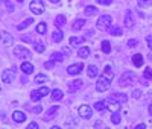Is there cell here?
<instances>
[{"label":"cell","instance_id":"obj_1","mask_svg":"<svg viewBox=\"0 0 152 129\" xmlns=\"http://www.w3.org/2000/svg\"><path fill=\"white\" fill-rule=\"evenodd\" d=\"M114 77V73H113V67L110 66H105L104 69V73L97 77V84H96V90L99 93H105L107 90L110 88V84Z\"/></svg>","mask_w":152,"mask_h":129},{"label":"cell","instance_id":"obj_2","mask_svg":"<svg viewBox=\"0 0 152 129\" xmlns=\"http://www.w3.org/2000/svg\"><path fill=\"white\" fill-rule=\"evenodd\" d=\"M111 23H113V18H111V15H100L99 18H97V21H96V28L99 29V31H108L110 29V26H111Z\"/></svg>","mask_w":152,"mask_h":129},{"label":"cell","instance_id":"obj_3","mask_svg":"<svg viewBox=\"0 0 152 129\" xmlns=\"http://www.w3.org/2000/svg\"><path fill=\"white\" fill-rule=\"evenodd\" d=\"M29 9H31L32 14L41 15L43 12H44V3H43V0H32V2L29 3Z\"/></svg>","mask_w":152,"mask_h":129},{"label":"cell","instance_id":"obj_4","mask_svg":"<svg viewBox=\"0 0 152 129\" xmlns=\"http://www.w3.org/2000/svg\"><path fill=\"white\" fill-rule=\"evenodd\" d=\"M135 79V76L132 71H125L122 76H120V79H119V85L120 87H129Z\"/></svg>","mask_w":152,"mask_h":129},{"label":"cell","instance_id":"obj_5","mask_svg":"<svg viewBox=\"0 0 152 129\" xmlns=\"http://www.w3.org/2000/svg\"><path fill=\"white\" fill-rule=\"evenodd\" d=\"M14 55L17 56V58H20V59H29L31 58V52L26 49V47H23V46H17L15 49H14Z\"/></svg>","mask_w":152,"mask_h":129},{"label":"cell","instance_id":"obj_6","mask_svg":"<svg viewBox=\"0 0 152 129\" xmlns=\"http://www.w3.org/2000/svg\"><path fill=\"white\" fill-rule=\"evenodd\" d=\"M49 94V88L47 87H41V88H38V90H34V91L31 93V99L34 102H38L43 96H47Z\"/></svg>","mask_w":152,"mask_h":129},{"label":"cell","instance_id":"obj_7","mask_svg":"<svg viewBox=\"0 0 152 129\" xmlns=\"http://www.w3.org/2000/svg\"><path fill=\"white\" fill-rule=\"evenodd\" d=\"M125 26H126V28H128V29H132L134 28V24H135V20H134V14H132V11H126L125 12Z\"/></svg>","mask_w":152,"mask_h":129},{"label":"cell","instance_id":"obj_8","mask_svg":"<svg viewBox=\"0 0 152 129\" xmlns=\"http://www.w3.org/2000/svg\"><path fill=\"white\" fill-rule=\"evenodd\" d=\"M82 69H84V64L82 62H76V64H72V66L67 67V73L75 76V74H79L82 71Z\"/></svg>","mask_w":152,"mask_h":129},{"label":"cell","instance_id":"obj_9","mask_svg":"<svg viewBox=\"0 0 152 129\" xmlns=\"http://www.w3.org/2000/svg\"><path fill=\"white\" fill-rule=\"evenodd\" d=\"M105 103H107V108H108L111 112H119V109H120V102H117L116 99H107Z\"/></svg>","mask_w":152,"mask_h":129},{"label":"cell","instance_id":"obj_10","mask_svg":"<svg viewBox=\"0 0 152 129\" xmlns=\"http://www.w3.org/2000/svg\"><path fill=\"white\" fill-rule=\"evenodd\" d=\"M78 111H79V115L82 119H91V115H93V109L88 105H81Z\"/></svg>","mask_w":152,"mask_h":129},{"label":"cell","instance_id":"obj_11","mask_svg":"<svg viewBox=\"0 0 152 129\" xmlns=\"http://www.w3.org/2000/svg\"><path fill=\"white\" fill-rule=\"evenodd\" d=\"M12 79H14V71H12V69H6L3 73H2V81L5 84H11Z\"/></svg>","mask_w":152,"mask_h":129},{"label":"cell","instance_id":"obj_12","mask_svg":"<svg viewBox=\"0 0 152 129\" xmlns=\"http://www.w3.org/2000/svg\"><path fill=\"white\" fill-rule=\"evenodd\" d=\"M81 88H82V81L81 79H76V81H73V82L69 84V91L70 93H76Z\"/></svg>","mask_w":152,"mask_h":129},{"label":"cell","instance_id":"obj_13","mask_svg":"<svg viewBox=\"0 0 152 129\" xmlns=\"http://www.w3.org/2000/svg\"><path fill=\"white\" fill-rule=\"evenodd\" d=\"M0 35H2V36H0V38H2V44L3 46H11L12 44V41H14V38H12V35L11 34H8V32H2V34H0Z\"/></svg>","mask_w":152,"mask_h":129},{"label":"cell","instance_id":"obj_14","mask_svg":"<svg viewBox=\"0 0 152 129\" xmlns=\"http://www.w3.org/2000/svg\"><path fill=\"white\" fill-rule=\"evenodd\" d=\"M108 32H110V35H113V36H122V34H123L122 28H120V26H117V24H111L110 29H108Z\"/></svg>","mask_w":152,"mask_h":129},{"label":"cell","instance_id":"obj_15","mask_svg":"<svg viewBox=\"0 0 152 129\" xmlns=\"http://www.w3.org/2000/svg\"><path fill=\"white\" fill-rule=\"evenodd\" d=\"M12 120L17 122V123H21V122L26 120V114L21 112V111H14L12 112Z\"/></svg>","mask_w":152,"mask_h":129},{"label":"cell","instance_id":"obj_16","mask_svg":"<svg viewBox=\"0 0 152 129\" xmlns=\"http://www.w3.org/2000/svg\"><path fill=\"white\" fill-rule=\"evenodd\" d=\"M20 69H21V71H23L24 74H29V73L34 71V66H32L29 61H23V64L20 66Z\"/></svg>","mask_w":152,"mask_h":129},{"label":"cell","instance_id":"obj_17","mask_svg":"<svg viewBox=\"0 0 152 129\" xmlns=\"http://www.w3.org/2000/svg\"><path fill=\"white\" fill-rule=\"evenodd\" d=\"M58 111H59V106H52V108H49V111L44 114V120H49V119H52V117H55V115L58 114Z\"/></svg>","mask_w":152,"mask_h":129},{"label":"cell","instance_id":"obj_18","mask_svg":"<svg viewBox=\"0 0 152 129\" xmlns=\"http://www.w3.org/2000/svg\"><path fill=\"white\" fill-rule=\"evenodd\" d=\"M52 40H53L55 43H61L62 40H64V34H62V31H59V29L53 31V34H52Z\"/></svg>","mask_w":152,"mask_h":129},{"label":"cell","instance_id":"obj_19","mask_svg":"<svg viewBox=\"0 0 152 129\" xmlns=\"http://www.w3.org/2000/svg\"><path fill=\"white\" fill-rule=\"evenodd\" d=\"M62 97H64V93H62V90H59V88H55L53 91H52V100H55V102H59Z\"/></svg>","mask_w":152,"mask_h":129},{"label":"cell","instance_id":"obj_20","mask_svg":"<svg viewBox=\"0 0 152 129\" xmlns=\"http://www.w3.org/2000/svg\"><path fill=\"white\" fill-rule=\"evenodd\" d=\"M78 55H79V58H88V56H90V47H88V46H82L78 50Z\"/></svg>","mask_w":152,"mask_h":129},{"label":"cell","instance_id":"obj_21","mask_svg":"<svg viewBox=\"0 0 152 129\" xmlns=\"http://www.w3.org/2000/svg\"><path fill=\"white\" fill-rule=\"evenodd\" d=\"M49 59H50V61H53V62H62V61H64V55H62L61 52H55V53L50 55Z\"/></svg>","mask_w":152,"mask_h":129},{"label":"cell","instance_id":"obj_22","mask_svg":"<svg viewBox=\"0 0 152 129\" xmlns=\"http://www.w3.org/2000/svg\"><path fill=\"white\" fill-rule=\"evenodd\" d=\"M84 40H85L84 36H70V44H72L73 47L81 46V44L84 43Z\"/></svg>","mask_w":152,"mask_h":129},{"label":"cell","instance_id":"obj_23","mask_svg":"<svg viewBox=\"0 0 152 129\" xmlns=\"http://www.w3.org/2000/svg\"><path fill=\"white\" fill-rule=\"evenodd\" d=\"M47 81H49V76H47V74H44V73L37 74V77H35V84H37V85L44 84V82H47Z\"/></svg>","mask_w":152,"mask_h":129},{"label":"cell","instance_id":"obj_24","mask_svg":"<svg viewBox=\"0 0 152 129\" xmlns=\"http://www.w3.org/2000/svg\"><path fill=\"white\" fill-rule=\"evenodd\" d=\"M132 64H134L135 67H142V66H143V56H142L140 53L134 55V56H132Z\"/></svg>","mask_w":152,"mask_h":129},{"label":"cell","instance_id":"obj_25","mask_svg":"<svg viewBox=\"0 0 152 129\" xmlns=\"http://www.w3.org/2000/svg\"><path fill=\"white\" fill-rule=\"evenodd\" d=\"M84 24H85V20H84V18L75 20V23H73V31H75V32H76V31H81V29L84 28Z\"/></svg>","mask_w":152,"mask_h":129},{"label":"cell","instance_id":"obj_26","mask_svg":"<svg viewBox=\"0 0 152 129\" xmlns=\"http://www.w3.org/2000/svg\"><path fill=\"white\" fill-rule=\"evenodd\" d=\"M97 73H99V70L96 66H88V69H87L88 77H97Z\"/></svg>","mask_w":152,"mask_h":129},{"label":"cell","instance_id":"obj_27","mask_svg":"<svg viewBox=\"0 0 152 129\" xmlns=\"http://www.w3.org/2000/svg\"><path fill=\"white\" fill-rule=\"evenodd\" d=\"M32 23H34V20H32V18H26V20H24L23 23H20V24L17 26V29H18V31H23V29L29 28V26H31Z\"/></svg>","mask_w":152,"mask_h":129},{"label":"cell","instance_id":"obj_28","mask_svg":"<svg viewBox=\"0 0 152 129\" xmlns=\"http://www.w3.org/2000/svg\"><path fill=\"white\" fill-rule=\"evenodd\" d=\"M94 109L99 111V112H102L104 109H107V103H105V100H99V102H96V103H94Z\"/></svg>","mask_w":152,"mask_h":129},{"label":"cell","instance_id":"obj_29","mask_svg":"<svg viewBox=\"0 0 152 129\" xmlns=\"http://www.w3.org/2000/svg\"><path fill=\"white\" fill-rule=\"evenodd\" d=\"M64 24H66V17L64 15H58L55 18V26H56V28H62Z\"/></svg>","mask_w":152,"mask_h":129},{"label":"cell","instance_id":"obj_30","mask_svg":"<svg viewBox=\"0 0 152 129\" xmlns=\"http://www.w3.org/2000/svg\"><path fill=\"white\" fill-rule=\"evenodd\" d=\"M46 31H47V24H46L44 21H41V23L37 24V32H38V34L43 35V34H46Z\"/></svg>","mask_w":152,"mask_h":129},{"label":"cell","instance_id":"obj_31","mask_svg":"<svg viewBox=\"0 0 152 129\" xmlns=\"http://www.w3.org/2000/svg\"><path fill=\"white\" fill-rule=\"evenodd\" d=\"M100 47H102V52H104V53H110V52H111V44H110V41H107V40L102 41Z\"/></svg>","mask_w":152,"mask_h":129},{"label":"cell","instance_id":"obj_32","mask_svg":"<svg viewBox=\"0 0 152 129\" xmlns=\"http://www.w3.org/2000/svg\"><path fill=\"white\" fill-rule=\"evenodd\" d=\"M34 46H35V50L38 52V53H43L44 49H46L44 43H41V41H37V43H34Z\"/></svg>","mask_w":152,"mask_h":129},{"label":"cell","instance_id":"obj_33","mask_svg":"<svg viewBox=\"0 0 152 129\" xmlns=\"http://www.w3.org/2000/svg\"><path fill=\"white\" fill-rule=\"evenodd\" d=\"M120 120H122L120 114H119V112H113V115H111V122H113L114 125H119V123H120Z\"/></svg>","mask_w":152,"mask_h":129},{"label":"cell","instance_id":"obj_34","mask_svg":"<svg viewBox=\"0 0 152 129\" xmlns=\"http://www.w3.org/2000/svg\"><path fill=\"white\" fill-rule=\"evenodd\" d=\"M97 12V8H94V6H85V14L87 15H94Z\"/></svg>","mask_w":152,"mask_h":129},{"label":"cell","instance_id":"obj_35","mask_svg":"<svg viewBox=\"0 0 152 129\" xmlns=\"http://www.w3.org/2000/svg\"><path fill=\"white\" fill-rule=\"evenodd\" d=\"M151 3H152V0H138V6L140 8H148L151 6Z\"/></svg>","mask_w":152,"mask_h":129},{"label":"cell","instance_id":"obj_36","mask_svg":"<svg viewBox=\"0 0 152 129\" xmlns=\"http://www.w3.org/2000/svg\"><path fill=\"white\" fill-rule=\"evenodd\" d=\"M143 76L146 77L148 81H149V79H152V69H151V67H146V70H145Z\"/></svg>","mask_w":152,"mask_h":129},{"label":"cell","instance_id":"obj_37","mask_svg":"<svg viewBox=\"0 0 152 129\" xmlns=\"http://www.w3.org/2000/svg\"><path fill=\"white\" fill-rule=\"evenodd\" d=\"M113 97H117L120 102H126V100H128V96H126V94H117V93H116Z\"/></svg>","mask_w":152,"mask_h":129},{"label":"cell","instance_id":"obj_38","mask_svg":"<svg viewBox=\"0 0 152 129\" xmlns=\"http://www.w3.org/2000/svg\"><path fill=\"white\" fill-rule=\"evenodd\" d=\"M132 97L134 99H140L142 97V91H140V90H134V91H132Z\"/></svg>","mask_w":152,"mask_h":129},{"label":"cell","instance_id":"obj_39","mask_svg":"<svg viewBox=\"0 0 152 129\" xmlns=\"http://www.w3.org/2000/svg\"><path fill=\"white\" fill-rule=\"evenodd\" d=\"M96 2H97L99 5H104V6H108V5H111V2H113V0H96Z\"/></svg>","mask_w":152,"mask_h":129},{"label":"cell","instance_id":"obj_40","mask_svg":"<svg viewBox=\"0 0 152 129\" xmlns=\"http://www.w3.org/2000/svg\"><path fill=\"white\" fill-rule=\"evenodd\" d=\"M26 129H40V126H38V123L37 122H32V123H29L28 125V128Z\"/></svg>","mask_w":152,"mask_h":129},{"label":"cell","instance_id":"obj_41","mask_svg":"<svg viewBox=\"0 0 152 129\" xmlns=\"http://www.w3.org/2000/svg\"><path fill=\"white\" fill-rule=\"evenodd\" d=\"M53 64H55V62H53V61H50V59H49V61H47V62H44V67H46V69H49V70H50V69H53Z\"/></svg>","mask_w":152,"mask_h":129},{"label":"cell","instance_id":"obj_42","mask_svg":"<svg viewBox=\"0 0 152 129\" xmlns=\"http://www.w3.org/2000/svg\"><path fill=\"white\" fill-rule=\"evenodd\" d=\"M146 43H148V47L152 50V35H148L146 36Z\"/></svg>","mask_w":152,"mask_h":129},{"label":"cell","instance_id":"obj_43","mask_svg":"<svg viewBox=\"0 0 152 129\" xmlns=\"http://www.w3.org/2000/svg\"><path fill=\"white\" fill-rule=\"evenodd\" d=\"M21 41H24V43H32V38H31L29 35H23V36H21Z\"/></svg>","mask_w":152,"mask_h":129},{"label":"cell","instance_id":"obj_44","mask_svg":"<svg viewBox=\"0 0 152 129\" xmlns=\"http://www.w3.org/2000/svg\"><path fill=\"white\" fill-rule=\"evenodd\" d=\"M41 111H43V106H41V105H37V106L32 109V112H35V114H40Z\"/></svg>","mask_w":152,"mask_h":129},{"label":"cell","instance_id":"obj_45","mask_svg":"<svg viewBox=\"0 0 152 129\" xmlns=\"http://www.w3.org/2000/svg\"><path fill=\"white\" fill-rule=\"evenodd\" d=\"M128 46H129V47H134V46H137V40H134V38L128 40Z\"/></svg>","mask_w":152,"mask_h":129},{"label":"cell","instance_id":"obj_46","mask_svg":"<svg viewBox=\"0 0 152 129\" xmlns=\"http://www.w3.org/2000/svg\"><path fill=\"white\" fill-rule=\"evenodd\" d=\"M134 129H146V123H140V125H137Z\"/></svg>","mask_w":152,"mask_h":129},{"label":"cell","instance_id":"obj_47","mask_svg":"<svg viewBox=\"0 0 152 129\" xmlns=\"http://www.w3.org/2000/svg\"><path fill=\"white\" fill-rule=\"evenodd\" d=\"M21 82H23V84H26V82H28V77H26V76H23V77H21Z\"/></svg>","mask_w":152,"mask_h":129},{"label":"cell","instance_id":"obj_48","mask_svg":"<svg viewBox=\"0 0 152 129\" xmlns=\"http://www.w3.org/2000/svg\"><path fill=\"white\" fill-rule=\"evenodd\" d=\"M64 53H66V55L70 53V49H69V47H64Z\"/></svg>","mask_w":152,"mask_h":129},{"label":"cell","instance_id":"obj_49","mask_svg":"<svg viewBox=\"0 0 152 129\" xmlns=\"http://www.w3.org/2000/svg\"><path fill=\"white\" fill-rule=\"evenodd\" d=\"M148 111H149V114L152 115V103H151V105H149V108H148Z\"/></svg>","mask_w":152,"mask_h":129},{"label":"cell","instance_id":"obj_50","mask_svg":"<svg viewBox=\"0 0 152 129\" xmlns=\"http://www.w3.org/2000/svg\"><path fill=\"white\" fill-rule=\"evenodd\" d=\"M50 129H61V128H59V126H52Z\"/></svg>","mask_w":152,"mask_h":129},{"label":"cell","instance_id":"obj_51","mask_svg":"<svg viewBox=\"0 0 152 129\" xmlns=\"http://www.w3.org/2000/svg\"><path fill=\"white\" fill-rule=\"evenodd\" d=\"M50 2H52V3H58V2H59V0H50Z\"/></svg>","mask_w":152,"mask_h":129},{"label":"cell","instance_id":"obj_52","mask_svg":"<svg viewBox=\"0 0 152 129\" xmlns=\"http://www.w3.org/2000/svg\"><path fill=\"white\" fill-rule=\"evenodd\" d=\"M148 58H149V59H152V53H151V55H149V56H148Z\"/></svg>","mask_w":152,"mask_h":129},{"label":"cell","instance_id":"obj_53","mask_svg":"<svg viewBox=\"0 0 152 129\" xmlns=\"http://www.w3.org/2000/svg\"><path fill=\"white\" fill-rule=\"evenodd\" d=\"M0 2H5V0H0Z\"/></svg>","mask_w":152,"mask_h":129},{"label":"cell","instance_id":"obj_54","mask_svg":"<svg viewBox=\"0 0 152 129\" xmlns=\"http://www.w3.org/2000/svg\"><path fill=\"white\" fill-rule=\"evenodd\" d=\"M18 2H23V0H18Z\"/></svg>","mask_w":152,"mask_h":129},{"label":"cell","instance_id":"obj_55","mask_svg":"<svg viewBox=\"0 0 152 129\" xmlns=\"http://www.w3.org/2000/svg\"><path fill=\"white\" fill-rule=\"evenodd\" d=\"M105 129H110V128H105Z\"/></svg>","mask_w":152,"mask_h":129}]
</instances>
